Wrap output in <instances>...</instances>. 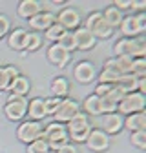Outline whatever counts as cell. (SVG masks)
<instances>
[{
    "label": "cell",
    "instance_id": "cell-1",
    "mask_svg": "<svg viewBox=\"0 0 146 153\" xmlns=\"http://www.w3.org/2000/svg\"><path fill=\"white\" fill-rule=\"evenodd\" d=\"M91 129H93V128H91V122H89V119H88V115L82 113V111H79L75 117H73V119L66 124L68 139L73 140L75 144L86 142V139H88V135L91 133Z\"/></svg>",
    "mask_w": 146,
    "mask_h": 153
},
{
    "label": "cell",
    "instance_id": "cell-2",
    "mask_svg": "<svg viewBox=\"0 0 146 153\" xmlns=\"http://www.w3.org/2000/svg\"><path fill=\"white\" fill-rule=\"evenodd\" d=\"M115 56H130V59H144L146 40L144 38H121L113 46Z\"/></svg>",
    "mask_w": 146,
    "mask_h": 153
},
{
    "label": "cell",
    "instance_id": "cell-3",
    "mask_svg": "<svg viewBox=\"0 0 146 153\" xmlns=\"http://www.w3.org/2000/svg\"><path fill=\"white\" fill-rule=\"evenodd\" d=\"M40 137L48 142V146H49L51 151H57V149H60L62 146H66L69 142L68 131H66V124H60V122H51V124H48L44 128V131H42Z\"/></svg>",
    "mask_w": 146,
    "mask_h": 153
},
{
    "label": "cell",
    "instance_id": "cell-4",
    "mask_svg": "<svg viewBox=\"0 0 146 153\" xmlns=\"http://www.w3.org/2000/svg\"><path fill=\"white\" fill-rule=\"evenodd\" d=\"M119 27H121V33L124 35V38H139V35L146 31V13L141 11L137 15L124 16Z\"/></svg>",
    "mask_w": 146,
    "mask_h": 153
},
{
    "label": "cell",
    "instance_id": "cell-5",
    "mask_svg": "<svg viewBox=\"0 0 146 153\" xmlns=\"http://www.w3.org/2000/svg\"><path fill=\"white\" fill-rule=\"evenodd\" d=\"M144 108H146V97L139 91H133V93H126L122 97V100L117 104V113L122 117H128L132 113L144 111Z\"/></svg>",
    "mask_w": 146,
    "mask_h": 153
},
{
    "label": "cell",
    "instance_id": "cell-6",
    "mask_svg": "<svg viewBox=\"0 0 146 153\" xmlns=\"http://www.w3.org/2000/svg\"><path fill=\"white\" fill-rule=\"evenodd\" d=\"M82 27H86L91 35H93L95 40H97V38H101V40H106V38H110V36L113 35V29L104 22V18H102V13H101V11H93L91 15H88V18H86V22H84Z\"/></svg>",
    "mask_w": 146,
    "mask_h": 153
},
{
    "label": "cell",
    "instance_id": "cell-7",
    "mask_svg": "<svg viewBox=\"0 0 146 153\" xmlns=\"http://www.w3.org/2000/svg\"><path fill=\"white\" fill-rule=\"evenodd\" d=\"M28 113V99L26 97H15V95H9L7 102L4 106V115L11 120V122H18L26 117Z\"/></svg>",
    "mask_w": 146,
    "mask_h": 153
},
{
    "label": "cell",
    "instance_id": "cell-8",
    "mask_svg": "<svg viewBox=\"0 0 146 153\" xmlns=\"http://www.w3.org/2000/svg\"><path fill=\"white\" fill-rule=\"evenodd\" d=\"M42 131H44L42 122H39V120H24L16 129V139L20 142H24V144H29V142H33L36 139H40Z\"/></svg>",
    "mask_w": 146,
    "mask_h": 153
},
{
    "label": "cell",
    "instance_id": "cell-9",
    "mask_svg": "<svg viewBox=\"0 0 146 153\" xmlns=\"http://www.w3.org/2000/svg\"><path fill=\"white\" fill-rule=\"evenodd\" d=\"M80 111V104L77 102V100H73V99H62V102H60V106H59V109L53 113V122H60V124H68L75 115Z\"/></svg>",
    "mask_w": 146,
    "mask_h": 153
},
{
    "label": "cell",
    "instance_id": "cell-10",
    "mask_svg": "<svg viewBox=\"0 0 146 153\" xmlns=\"http://www.w3.org/2000/svg\"><path fill=\"white\" fill-rule=\"evenodd\" d=\"M55 22L59 26H62L66 31H75L77 27H80V13L75 7H64L62 11H59V15H55Z\"/></svg>",
    "mask_w": 146,
    "mask_h": 153
},
{
    "label": "cell",
    "instance_id": "cell-11",
    "mask_svg": "<svg viewBox=\"0 0 146 153\" xmlns=\"http://www.w3.org/2000/svg\"><path fill=\"white\" fill-rule=\"evenodd\" d=\"M73 79L80 84H89L97 79V68L89 60H80L75 68H73Z\"/></svg>",
    "mask_w": 146,
    "mask_h": 153
},
{
    "label": "cell",
    "instance_id": "cell-12",
    "mask_svg": "<svg viewBox=\"0 0 146 153\" xmlns=\"http://www.w3.org/2000/svg\"><path fill=\"white\" fill-rule=\"evenodd\" d=\"M86 144H88V148L91 151L102 153V151H106L110 148V135H106L102 129H91V133L86 139Z\"/></svg>",
    "mask_w": 146,
    "mask_h": 153
},
{
    "label": "cell",
    "instance_id": "cell-13",
    "mask_svg": "<svg viewBox=\"0 0 146 153\" xmlns=\"http://www.w3.org/2000/svg\"><path fill=\"white\" fill-rule=\"evenodd\" d=\"M48 60L53 64V66H57V68H66L68 62L71 60V53H68L64 48H60L59 44H51L48 48Z\"/></svg>",
    "mask_w": 146,
    "mask_h": 153
},
{
    "label": "cell",
    "instance_id": "cell-14",
    "mask_svg": "<svg viewBox=\"0 0 146 153\" xmlns=\"http://www.w3.org/2000/svg\"><path fill=\"white\" fill-rule=\"evenodd\" d=\"M122 122H124V117L119 115L117 111L115 113H106L102 117V128L101 129L106 135H117L122 129Z\"/></svg>",
    "mask_w": 146,
    "mask_h": 153
},
{
    "label": "cell",
    "instance_id": "cell-15",
    "mask_svg": "<svg viewBox=\"0 0 146 153\" xmlns=\"http://www.w3.org/2000/svg\"><path fill=\"white\" fill-rule=\"evenodd\" d=\"M53 24H55V13H51V11H40L39 15L29 18V27L35 29L36 33L49 29Z\"/></svg>",
    "mask_w": 146,
    "mask_h": 153
},
{
    "label": "cell",
    "instance_id": "cell-16",
    "mask_svg": "<svg viewBox=\"0 0 146 153\" xmlns=\"http://www.w3.org/2000/svg\"><path fill=\"white\" fill-rule=\"evenodd\" d=\"M73 36H75V44H77V49L80 51H89V49H93L97 40H95V36L91 35L86 27H77L75 31H73Z\"/></svg>",
    "mask_w": 146,
    "mask_h": 153
},
{
    "label": "cell",
    "instance_id": "cell-17",
    "mask_svg": "<svg viewBox=\"0 0 146 153\" xmlns=\"http://www.w3.org/2000/svg\"><path fill=\"white\" fill-rule=\"evenodd\" d=\"M29 89H31V82L24 75H18L16 79H13L9 82V88H7L9 95H15V97H26L29 93Z\"/></svg>",
    "mask_w": 146,
    "mask_h": 153
},
{
    "label": "cell",
    "instance_id": "cell-18",
    "mask_svg": "<svg viewBox=\"0 0 146 153\" xmlns=\"http://www.w3.org/2000/svg\"><path fill=\"white\" fill-rule=\"evenodd\" d=\"M42 11V4L39 2V0H22L20 4H18L16 7V13L20 18H26V20H29L31 16L39 15Z\"/></svg>",
    "mask_w": 146,
    "mask_h": 153
},
{
    "label": "cell",
    "instance_id": "cell-19",
    "mask_svg": "<svg viewBox=\"0 0 146 153\" xmlns=\"http://www.w3.org/2000/svg\"><path fill=\"white\" fill-rule=\"evenodd\" d=\"M122 128L130 129L132 133L133 131L146 129V113L144 111H139V113H132V115H128V117H124Z\"/></svg>",
    "mask_w": 146,
    "mask_h": 153
},
{
    "label": "cell",
    "instance_id": "cell-20",
    "mask_svg": "<svg viewBox=\"0 0 146 153\" xmlns=\"http://www.w3.org/2000/svg\"><path fill=\"white\" fill-rule=\"evenodd\" d=\"M29 115V120H42L44 117H48L46 115V108H44V99L40 97H35L31 100H28V113Z\"/></svg>",
    "mask_w": 146,
    "mask_h": 153
},
{
    "label": "cell",
    "instance_id": "cell-21",
    "mask_svg": "<svg viewBox=\"0 0 146 153\" xmlns=\"http://www.w3.org/2000/svg\"><path fill=\"white\" fill-rule=\"evenodd\" d=\"M26 35H28V31L22 29V27H16V29L9 31L7 46L11 49H15V51H24V48H26Z\"/></svg>",
    "mask_w": 146,
    "mask_h": 153
},
{
    "label": "cell",
    "instance_id": "cell-22",
    "mask_svg": "<svg viewBox=\"0 0 146 153\" xmlns=\"http://www.w3.org/2000/svg\"><path fill=\"white\" fill-rule=\"evenodd\" d=\"M51 93L53 97H59V99H66L68 93H69V82L66 76H55L51 80Z\"/></svg>",
    "mask_w": 146,
    "mask_h": 153
},
{
    "label": "cell",
    "instance_id": "cell-23",
    "mask_svg": "<svg viewBox=\"0 0 146 153\" xmlns=\"http://www.w3.org/2000/svg\"><path fill=\"white\" fill-rule=\"evenodd\" d=\"M102 18H104V22H106L110 27L115 29V27H119V26H121L124 15H122V11L115 9L113 6H110V7H106V9L102 11Z\"/></svg>",
    "mask_w": 146,
    "mask_h": 153
},
{
    "label": "cell",
    "instance_id": "cell-24",
    "mask_svg": "<svg viewBox=\"0 0 146 153\" xmlns=\"http://www.w3.org/2000/svg\"><path fill=\"white\" fill-rule=\"evenodd\" d=\"M80 111L86 115H101V99L97 95H88L80 106Z\"/></svg>",
    "mask_w": 146,
    "mask_h": 153
},
{
    "label": "cell",
    "instance_id": "cell-25",
    "mask_svg": "<svg viewBox=\"0 0 146 153\" xmlns=\"http://www.w3.org/2000/svg\"><path fill=\"white\" fill-rule=\"evenodd\" d=\"M137 76H133V75H121L119 76V80L113 84V86H117V88H121L124 93H133V91H137Z\"/></svg>",
    "mask_w": 146,
    "mask_h": 153
},
{
    "label": "cell",
    "instance_id": "cell-26",
    "mask_svg": "<svg viewBox=\"0 0 146 153\" xmlns=\"http://www.w3.org/2000/svg\"><path fill=\"white\" fill-rule=\"evenodd\" d=\"M40 46H42V35L36 31H28L24 51H36V49H40Z\"/></svg>",
    "mask_w": 146,
    "mask_h": 153
},
{
    "label": "cell",
    "instance_id": "cell-27",
    "mask_svg": "<svg viewBox=\"0 0 146 153\" xmlns=\"http://www.w3.org/2000/svg\"><path fill=\"white\" fill-rule=\"evenodd\" d=\"M121 73L115 71V69H108V68H102L101 73H97V79H99V84H115L119 80Z\"/></svg>",
    "mask_w": 146,
    "mask_h": 153
},
{
    "label": "cell",
    "instance_id": "cell-28",
    "mask_svg": "<svg viewBox=\"0 0 146 153\" xmlns=\"http://www.w3.org/2000/svg\"><path fill=\"white\" fill-rule=\"evenodd\" d=\"M64 33H66V29L55 22L49 29L44 31V38H46V40H49V42H53V44H57V42H59V38H60Z\"/></svg>",
    "mask_w": 146,
    "mask_h": 153
},
{
    "label": "cell",
    "instance_id": "cell-29",
    "mask_svg": "<svg viewBox=\"0 0 146 153\" xmlns=\"http://www.w3.org/2000/svg\"><path fill=\"white\" fill-rule=\"evenodd\" d=\"M60 48H64L68 53H73L77 49V44H75V36H73V31H66L60 38H59V42H57Z\"/></svg>",
    "mask_w": 146,
    "mask_h": 153
},
{
    "label": "cell",
    "instance_id": "cell-30",
    "mask_svg": "<svg viewBox=\"0 0 146 153\" xmlns=\"http://www.w3.org/2000/svg\"><path fill=\"white\" fill-rule=\"evenodd\" d=\"M28 153H51V149H49L48 142L40 137V139H36V140L28 144Z\"/></svg>",
    "mask_w": 146,
    "mask_h": 153
},
{
    "label": "cell",
    "instance_id": "cell-31",
    "mask_svg": "<svg viewBox=\"0 0 146 153\" xmlns=\"http://www.w3.org/2000/svg\"><path fill=\"white\" fill-rule=\"evenodd\" d=\"M130 75L137 76V79H144L146 76V59H133Z\"/></svg>",
    "mask_w": 146,
    "mask_h": 153
},
{
    "label": "cell",
    "instance_id": "cell-32",
    "mask_svg": "<svg viewBox=\"0 0 146 153\" xmlns=\"http://www.w3.org/2000/svg\"><path fill=\"white\" fill-rule=\"evenodd\" d=\"M115 66L119 69L121 75H128L132 69V64H133V59H130V56H115Z\"/></svg>",
    "mask_w": 146,
    "mask_h": 153
},
{
    "label": "cell",
    "instance_id": "cell-33",
    "mask_svg": "<svg viewBox=\"0 0 146 153\" xmlns=\"http://www.w3.org/2000/svg\"><path fill=\"white\" fill-rule=\"evenodd\" d=\"M132 144L139 149H146V129H141V131H133L132 137H130Z\"/></svg>",
    "mask_w": 146,
    "mask_h": 153
},
{
    "label": "cell",
    "instance_id": "cell-34",
    "mask_svg": "<svg viewBox=\"0 0 146 153\" xmlns=\"http://www.w3.org/2000/svg\"><path fill=\"white\" fill-rule=\"evenodd\" d=\"M60 102H62V99H59V97H49V99H44V108H46V115H51V117H53V113L59 109Z\"/></svg>",
    "mask_w": 146,
    "mask_h": 153
},
{
    "label": "cell",
    "instance_id": "cell-35",
    "mask_svg": "<svg viewBox=\"0 0 146 153\" xmlns=\"http://www.w3.org/2000/svg\"><path fill=\"white\" fill-rule=\"evenodd\" d=\"M9 82H11V76L7 73L6 66H0V91H7Z\"/></svg>",
    "mask_w": 146,
    "mask_h": 153
},
{
    "label": "cell",
    "instance_id": "cell-36",
    "mask_svg": "<svg viewBox=\"0 0 146 153\" xmlns=\"http://www.w3.org/2000/svg\"><path fill=\"white\" fill-rule=\"evenodd\" d=\"M124 95H126V93H124L121 88H117V86H112V89H110V93L106 95V97H108V99H112L115 104H119V102L122 100V97H124Z\"/></svg>",
    "mask_w": 146,
    "mask_h": 153
},
{
    "label": "cell",
    "instance_id": "cell-37",
    "mask_svg": "<svg viewBox=\"0 0 146 153\" xmlns=\"http://www.w3.org/2000/svg\"><path fill=\"white\" fill-rule=\"evenodd\" d=\"M9 29H11V20H9L6 15H0V33H2V36L7 35Z\"/></svg>",
    "mask_w": 146,
    "mask_h": 153
},
{
    "label": "cell",
    "instance_id": "cell-38",
    "mask_svg": "<svg viewBox=\"0 0 146 153\" xmlns=\"http://www.w3.org/2000/svg\"><path fill=\"white\" fill-rule=\"evenodd\" d=\"M110 89H112V84H97L93 95H97V97H106L110 93Z\"/></svg>",
    "mask_w": 146,
    "mask_h": 153
},
{
    "label": "cell",
    "instance_id": "cell-39",
    "mask_svg": "<svg viewBox=\"0 0 146 153\" xmlns=\"http://www.w3.org/2000/svg\"><path fill=\"white\" fill-rule=\"evenodd\" d=\"M130 9H135V11H142L146 9V0H132L130 2Z\"/></svg>",
    "mask_w": 146,
    "mask_h": 153
},
{
    "label": "cell",
    "instance_id": "cell-40",
    "mask_svg": "<svg viewBox=\"0 0 146 153\" xmlns=\"http://www.w3.org/2000/svg\"><path fill=\"white\" fill-rule=\"evenodd\" d=\"M130 2H132V0H115L112 6H113L115 9L122 11V9H130Z\"/></svg>",
    "mask_w": 146,
    "mask_h": 153
},
{
    "label": "cell",
    "instance_id": "cell-41",
    "mask_svg": "<svg viewBox=\"0 0 146 153\" xmlns=\"http://www.w3.org/2000/svg\"><path fill=\"white\" fill-rule=\"evenodd\" d=\"M55 153H79V149H77V146H73L71 142H68L66 146H62L60 149H57Z\"/></svg>",
    "mask_w": 146,
    "mask_h": 153
},
{
    "label": "cell",
    "instance_id": "cell-42",
    "mask_svg": "<svg viewBox=\"0 0 146 153\" xmlns=\"http://www.w3.org/2000/svg\"><path fill=\"white\" fill-rule=\"evenodd\" d=\"M137 91L142 93V95H146V76H144V79H139V80H137Z\"/></svg>",
    "mask_w": 146,
    "mask_h": 153
},
{
    "label": "cell",
    "instance_id": "cell-43",
    "mask_svg": "<svg viewBox=\"0 0 146 153\" xmlns=\"http://www.w3.org/2000/svg\"><path fill=\"white\" fill-rule=\"evenodd\" d=\"M6 69H7V73H9V76H11V80L13 79H16L18 75H20V71H18L15 66H6Z\"/></svg>",
    "mask_w": 146,
    "mask_h": 153
},
{
    "label": "cell",
    "instance_id": "cell-44",
    "mask_svg": "<svg viewBox=\"0 0 146 153\" xmlns=\"http://www.w3.org/2000/svg\"><path fill=\"white\" fill-rule=\"evenodd\" d=\"M0 38H2V33H0Z\"/></svg>",
    "mask_w": 146,
    "mask_h": 153
}]
</instances>
